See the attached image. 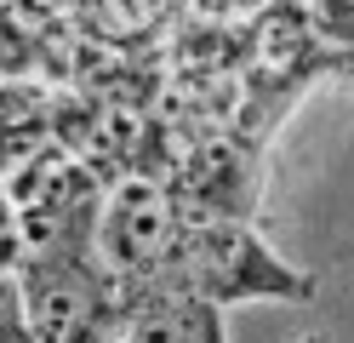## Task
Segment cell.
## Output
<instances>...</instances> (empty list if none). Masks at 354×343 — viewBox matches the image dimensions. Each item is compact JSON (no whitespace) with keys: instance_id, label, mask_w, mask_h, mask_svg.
I'll return each mask as SVG.
<instances>
[{"instance_id":"5","label":"cell","mask_w":354,"mask_h":343,"mask_svg":"<svg viewBox=\"0 0 354 343\" xmlns=\"http://www.w3.org/2000/svg\"><path fill=\"white\" fill-rule=\"evenodd\" d=\"M52 143V91L0 75V177Z\"/></svg>"},{"instance_id":"2","label":"cell","mask_w":354,"mask_h":343,"mask_svg":"<svg viewBox=\"0 0 354 343\" xmlns=\"http://www.w3.org/2000/svg\"><path fill=\"white\" fill-rule=\"evenodd\" d=\"M17 274H24L35 343H109L120 332V274L97 252V223L35 246Z\"/></svg>"},{"instance_id":"1","label":"cell","mask_w":354,"mask_h":343,"mask_svg":"<svg viewBox=\"0 0 354 343\" xmlns=\"http://www.w3.org/2000/svg\"><path fill=\"white\" fill-rule=\"evenodd\" d=\"M143 286H183V292L212 297V304H252V297L308 304L315 297V274L274 258V246L246 218L183 212V229H177V246H171L166 269Z\"/></svg>"},{"instance_id":"6","label":"cell","mask_w":354,"mask_h":343,"mask_svg":"<svg viewBox=\"0 0 354 343\" xmlns=\"http://www.w3.org/2000/svg\"><path fill=\"white\" fill-rule=\"evenodd\" d=\"M0 343H35L29 297H24V274L17 269H0Z\"/></svg>"},{"instance_id":"3","label":"cell","mask_w":354,"mask_h":343,"mask_svg":"<svg viewBox=\"0 0 354 343\" xmlns=\"http://www.w3.org/2000/svg\"><path fill=\"white\" fill-rule=\"evenodd\" d=\"M177 229H183V200L171 195L166 177L126 172L109 183L103 212H97V252L126 286H143L166 269Z\"/></svg>"},{"instance_id":"4","label":"cell","mask_w":354,"mask_h":343,"mask_svg":"<svg viewBox=\"0 0 354 343\" xmlns=\"http://www.w3.org/2000/svg\"><path fill=\"white\" fill-rule=\"evenodd\" d=\"M120 332L109 343H229L223 304L183 286H126L120 281Z\"/></svg>"},{"instance_id":"8","label":"cell","mask_w":354,"mask_h":343,"mask_svg":"<svg viewBox=\"0 0 354 343\" xmlns=\"http://www.w3.org/2000/svg\"><path fill=\"white\" fill-rule=\"evenodd\" d=\"M303 343H320V337H303Z\"/></svg>"},{"instance_id":"7","label":"cell","mask_w":354,"mask_h":343,"mask_svg":"<svg viewBox=\"0 0 354 343\" xmlns=\"http://www.w3.org/2000/svg\"><path fill=\"white\" fill-rule=\"evenodd\" d=\"M29 263V229H24V212L0 177V269H24Z\"/></svg>"}]
</instances>
